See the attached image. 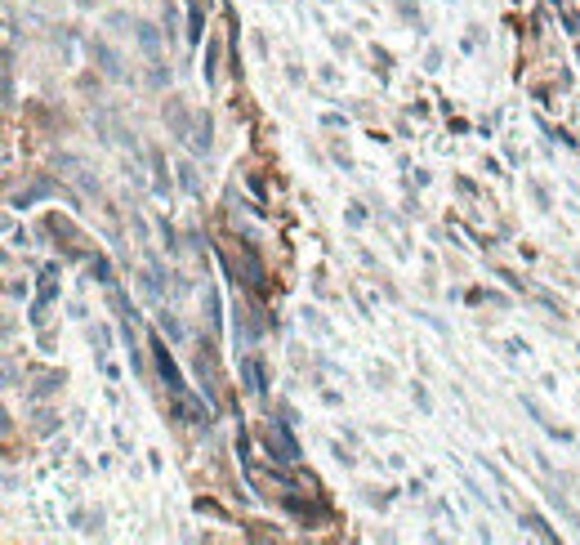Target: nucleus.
<instances>
[{
    "label": "nucleus",
    "instance_id": "nucleus-2",
    "mask_svg": "<svg viewBox=\"0 0 580 545\" xmlns=\"http://www.w3.org/2000/svg\"><path fill=\"white\" fill-rule=\"evenodd\" d=\"M152 353H157V371H161V380H166V389L174 393V398H183V393H188V384H183V375H179L174 358L166 353V344H161V340H152Z\"/></svg>",
    "mask_w": 580,
    "mask_h": 545
},
{
    "label": "nucleus",
    "instance_id": "nucleus-4",
    "mask_svg": "<svg viewBox=\"0 0 580 545\" xmlns=\"http://www.w3.org/2000/svg\"><path fill=\"white\" fill-rule=\"evenodd\" d=\"M94 59L103 63V72H108V77H126V72H121V63H117V54H112L103 41H94Z\"/></svg>",
    "mask_w": 580,
    "mask_h": 545
},
{
    "label": "nucleus",
    "instance_id": "nucleus-1",
    "mask_svg": "<svg viewBox=\"0 0 580 545\" xmlns=\"http://www.w3.org/2000/svg\"><path fill=\"white\" fill-rule=\"evenodd\" d=\"M268 452H277V460H299V443L290 438L286 420H268V434H263Z\"/></svg>",
    "mask_w": 580,
    "mask_h": 545
},
{
    "label": "nucleus",
    "instance_id": "nucleus-3",
    "mask_svg": "<svg viewBox=\"0 0 580 545\" xmlns=\"http://www.w3.org/2000/svg\"><path fill=\"white\" fill-rule=\"evenodd\" d=\"M241 375H246V389H250V393H263V389H268V384H263L259 358H246V362H241Z\"/></svg>",
    "mask_w": 580,
    "mask_h": 545
}]
</instances>
